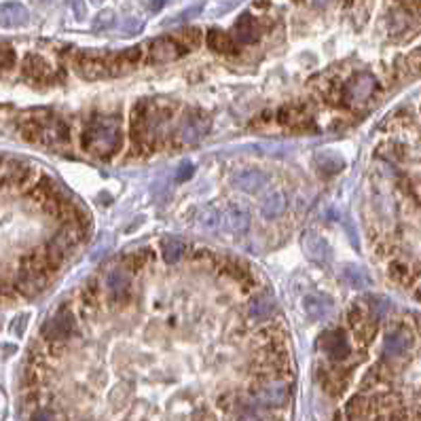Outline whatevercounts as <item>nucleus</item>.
Instances as JSON below:
<instances>
[{
  "label": "nucleus",
  "instance_id": "nucleus-28",
  "mask_svg": "<svg viewBox=\"0 0 421 421\" xmlns=\"http://www.w3.org/2000/svg\"><path fill=\"white\" fill-rule=\"evenodd\" d=\"M110 17H112V13H110V11H104V13L99 15V21L95 23V28H104V25L110 21Z\"/></svg>",
  "mask_w": 421,
  "mask_h": 421
},
{
  "label": "nucleus",
  "instance_id": "nucleus-7",
  "mask_svg": "<svg viewBox=\"0 0 421 421\" xmlns=\"http://www.w3.org/2000/svg\"><path fill=\"white\" fill-rule=\"evenodd\" d=\"M410 347V336L404 328H396L391 332L385 334L383 338V355L387 360H398L402 358Z\"/></svg>",
  "mask_w": 421,
  "mask_h": 421
},
{
  "label": "nucleus",
  "instance_id": "nucleus-22",
  "mask_svg": "<svg viewBox=\"0 0 421 421\" xmlns=\"http://www.w3.org/2000/svg\"><path fill=\"white\" fill-rule=\"evenodd\" d=\"M161 254H163V260H165V262L173 264V262H178V260L182 258L184 245H182V241H178V239H165L163 245H161Z\"/></svg>",
  "mask_w": 421,
  "mask_h": 421
},
{
  "label": "nucleus",
  "instance_id": "nucleus-3",
  "mask_svg": "<svg viewBox=\"0 0 421 421\" xmlns=\"http://www.w3.org/2000/svg\"><path fill=\"white\" fill-rule=\"evenodd\" d=\"M377 87V78L370 72H355L345 85V102L349 106H362L372 97Z\"/></svg>",
  "mask_w": 421,
  "mask_h": 421
},
{
  "label": "nucleus",
  "instance_id": "nucleus-5",
  "mask_svg": "<svg viewBox=\"0 0 421 421\" xmlns=\"http://www.w3.org/2000/svg\"><path fill=\"white\" fill-rule=\"evenodd\" d=\"M188 51L180 44V40L171 34V36H165V38H157L148 44V59L150 61H173L182 55H186Z\"/></svg>",
  "mask_w": 421,
  "mask_h": 421
},
{
  "label": "nucleus",
  "instance_id": "nucleus-18",
  "mask_svg": "<svg viewBox=\"0 0 421 421\" xmlns=\"http://www.w3.org/2000/svg\"><path fill=\"white\" fill-rule=\"evenodd\" d=\"M277 118L283 125H303L309 121V110L305 104H288L279 110Z\"/></svg>",
  "mask_w": 421,
  "mask_h": 421
},
{
  "label": "nucleus",
  "instance_id": "nucleus-8",
  "mask_svg": "<svg viewBox=\"0 0 421 421\" xmlns=\"http://www.w3.org/2000/svg\"><path fill=\"white\" fill-rule=\"evenodd\" d=\"M322 349L326 351L328 358L341 362L349 355V343H347V336L341 332V330H330V332H324L322 334Z\"/></svg>",
  "mask_w": 421,
  "mask_h": 421
},
{
  "label": "nucleus",
  "instance_id": "nucleus-17",
  "mask_svg": "<svg viewBox=\"0 0 421 421\" xmlns=\"http://www.w3.org/2000/svg\"><path fill=\"white\" fill-rule=\"evenodd\" d=\"M28 23V11L21 4H4L0 6V25L17 28Z\"/></svg>",
  "mask_w": 421,
  "mask_h": 421
},
{
  "label": "nucleus",
  "instance_id": "nucleus-15",
  "mask_svg": "<svg viewBox=\"0 0 421 421\" xmlns=\"http://www.w3.org/2000/svg\"><path fill=\"white\" fill-rule=\"evenodd\" d=\"M233 184L245 193H256L267 184V178L258 169H243L233 178Z\"/></svg>",
  "mask_w": 421,
  "mask_h": 421
},
{
  "label": "nucleus",
  "instance_id": "nucleus-2",
  "mask_svg": "<svg viewBox=\"0 0 421 421\" xmlns=\"http://www.w3.org/2000/svg\"><path fill=\"white\" fill-rule=\"evenodd\" d=\"M23 140L28 142H40L47 146L53 144H68L70 142V131L68 125L61 118H28L21 125Z\"/></svg>",
  "mask_w": 421,
  "mask_h": 421
},
{
  "label": "nucleus",
  "instance_id": "nucleus-25",
  "mask_svg": "<svg viewBox=\"0 0 421 421\" xmlns=\"http://www.w3.org/2000/svg\"><path fill=\"white\" fill-rule=\"evenodd\" d=\"M146 260H148L146 252H135V254H129V258H125V267L129 271H140L146 264Z\"/></svg>",
  "mask_w": 421,
  "mask_h": 421
},
{
  "label": "nucleus",
  "instance_id": "nucleus-10",
  "mask_svg": "<svg viewBox=\"0 0 421 421\" xmlns=\"http://www.w3.org/2000/svg\"><path fill=\"white\" fill-rule=\"evenodd\" d=\"M303 307H305V311H307V315L311 319L319 322V319H326L330 315V311H332V298L326 296V294H322V292H315V294L305 296Z\"/></svg>",
  "mask_w": 421,
  "mask_h": 421
},
{
  "label": "nucleus",
  "instance_id": "nucleus-27",
  "mask_svg": "<svg viewBox=\"0 0 421 421\" xmlns=\"http://www.w3.org/2000/svg\"><path fill=\"white\" fill-rule=\"evenodd\" d=\"M193 176V165L188 163V161H184L178 169H176V180L178 182H184V180H188Z\"/></svg>",
  "mask_w": 421,
  "mask_h": 421
},
{
  "label": "nucleus",
  "instance_id": "nucleus-20",
  "mask_svg": "<svg viewBox=\"0 0 421 421\" xmlns=\"http://www.w3.org/2000/svg\"><path fill=\"white\" fill-rule=\"evenodd\" d=\"M23 72H25V76H30L34 80H40V78L51 74V66L38 55H28L23 59Z\"/></svg>",
  "mask_w": 421,
  "mask_h": 421
},
{
  "label": "nucleus",
  "instance_id": "nucleus-12",
  "mask_svg": "<svg viewBox=\"0 0 421 421\" xmlns=\"http://www.w3.org/2000/svg\"><path fill=\"white\" fill-rule=\"evenodd\" d=\"M205 42L212 51L216 53H222V55H231V53H237V44H235V36H231L228 32L224 30H207V36H205Z\"/></svg>",
  "mask_w": 421,
  "mask_h": 421
},
{
  "label": "nucleus",
  "instance_id": "nucleus-11",
  "mask_svg": "<svg viewBox=\"0 0 421 421\" xmlns=\"http://www.w3.org/2000/svg\"><path fill=\"white\" fill-rule=\"evenodd\" d=\"M224 224L231 233H245L250 226V212L241 203H231L224 212Z\"/></svg>",
  "mask_w": 421,
  "mask_h": 421
},
{
  "label": "nucleus",
  "instance_id": "nucleus-30",
  "mask_svg": "<svg viewBox=\"0 0 421 421\" xmlns=\"http://www.w3.org/2000/svg\"><path fill=\"white\" fill-rule=\"evenodd\" d=\"M95 2H99V0H95Z\"/></svg>",
  "mask_w": 421,
  "mask_h": 421
},
{
  "label": "nucleus",
  "instance_id": "nucleus-26",
  "mask_svg": "<svg viewBox=\"0 0 421 421\" xmlns=\"http://www.w3.org/2000/svg\"><path fill=\"white\" fill-rule=\"evenodd\" d=\"M218 222H220V216H218V212L216 209H212V207H207L205 212H203V216H201V226H205V228H216L218 226Z\"/></svg>",
  "mask_w": 421,
  "mask_h": 421
},
{
  "label": "nucleus",
  "instance_id": "nucleus-9",
  "mask_svg": "<svg viewBox=\"0 0 421 421\" xmlns=\"http://www.w3.org/2000/svg\"><path fill=\"white\" fill-rule=\"evenodd\" d=\"M300 245H303V252L315 262H326L330 258V248H328L326 239H322L315 231H305Z\"/></svg>",
  "mask_w": 421,
  "mask_h": 421
},
{
  "label": "nucleus",
  "instance_id": "nucleus-4",
  "mask_svg": "<svg viewBox=\"0 0 421 421\" xmlns=\"http://www.w3.org/2000/svg\"><path fill=\"white\" fill-rule=\"evenodd\" d=\"M74 332V315L68 309H59L44 326H42V336L49 343H63L70 338Z\"/></svg>",
  "mask_w": 421,
  "mask_h": 421
},
{
  "label": "nucleus",
  "instance_id": "nucleus-16",
  "mask_svg": "<svg viewBox=\"0 0 421 421\" xmlns=\"http://www.w3.org/2000/svg\"><path fill=\"white\" fill-rule=\"evenodd\" d=\"M258 34H260V28L256 23L254 17L250 15H241L235 23V40L239 42H254L258 40Z\"/></svg>",
  "mask_w": 421,
  "mask_h": 421
},
{
  "label": "nucleus",
  "instance_id": "nucleus-19",
  "mask_svg": "<svg viewBox=\"0 0 421 421\" xmlns=\"http://www.w3.org/2000/svg\"><path fill=\"white\" fill-rule=\"evenodd\" d=\"M286 209V195L283 193H271L262 199L260 203V214L267 218V220H273V218H279Z\"/></svg>",
  "mask_w": 421,
  "mask_h": 421
},
{
  "label": "nucleus",
  "instance_id": "nucleus-23",
  "mask_svg": "<svg viewBox=\"0 0 421 421\" xmlns=\"http://www.w3.org/2000/svg\"><path fill=\"white\" fill-rule=\"evenodd\" d=\"M173 36L180 40V44H182L186 51L197 49L199 42H201V32H199L197 28H184V30H180L178 34H173Z\"/></svg>",
  "mask_w": 421,
  "mask_h": 421
},
{
  "label": "nucleus",
  "instance_id": "nucleus-6",
  "mask_svg": "<svg viewBox=\"0 0 421 421\" xmlns=\"http://www.w3.org/2000/svg\"><path fill=\"white\" fill-rule=\"evenodd\" d=\"M209 131V121L207 116H203L201 112H193L184 118L180 131H178V138L180 142L184 144H193V142H199L205 133Z\"/></svg>",
  "mask_w": 421,
  "mask_h": 421
},
{
  "label": "nucleus",
  "instance_id": "nucleus-13",
  "mask_svg": "<svg viewBox=\"0 0 421 421\" xmlns=\"http://www.w3.org/2000/svg\"><path fill=\"white\" fill-rule=\"evenodd\" d=\"M256 400L260 406H281L286 400H288V387L283 383H267L258 393H256Z\"/></svg>",
  "mask_w": 421,
  "mask_h": 421
},
{
  "label": "nucleus",
  "instance_id": "nucleus-24",
  "mask_svg": "<svg viewBox=\"0 0 421 421\" xmlns=\"http://www.w3.org/2000/svg\"><path fill=\"white\" fill-rule=\"evenodd\" d=\"M343 277H345L347 283H349L351 288H355V290H362V288L368 286V277H366L360 269H355V267H345Z\"/></svg>",
  "mask_w": 421,
  "mask_h": 421
},
{
  "label": "nucleus",
  "instance_id": "nucleus-29",
  "mask_svg": "<svg viewBox=\"0 0 421 421\" xmlns=\"http://www.w3.org/2000/svg\"><path fill=\"white\" fill-rule=\"evenodd\" d=\"M11 290H13V288H8L6 283H2V281H0V296H6Z\"/></svg>",
  "mask_w": 421,
  "mask_h": 421
},
{
  "label": "nucleus",
  "instance_id": "nucleus-21",
  "mask_svg": "<svg viewBox=\"0 0 421 421\" xmlns=\"http://www.w3.org/2000/svg\"><path fill=\"white\" fill-rule=\"evenodd\" d=\"M250 317L254 319H267L273 313V300L269 296H256L250 303Z\"/></svg>",
  "mask_w": 421,
  "mask_h": 421
},
{
  "label": "nucleus",
  "instance_id": "nucleus-14",
  "mask_svg": "<svg viewBox=\"0 0 421 421\" xmlns=\"http://www.w3.org/2000/svg\"><path fill=\"white\" fill-rule=\"evenodd\" d=\"M106 290L110 292L112 300L129 298V277L121 271H110L106 275Z\"/></svg>",
  "mask_w": 421,
  "mask_h": 421
},
{
  "label": "nucleus",
  "instance_id": "nucleus-1",
  "mask_svg": "<svg viewBox=\"0 0 421 421\" xmlns=\"http://www.w3.org/2000/svg\"><path fill=\"white\" fill-rule=\"evenodd\" d=\"M123 146V131L118 118L97 116L83 131V148L99 159L114 157Z\"/></svg>",
  "mask_w": 421,
  "mask_h": 421
}]
</instances>
